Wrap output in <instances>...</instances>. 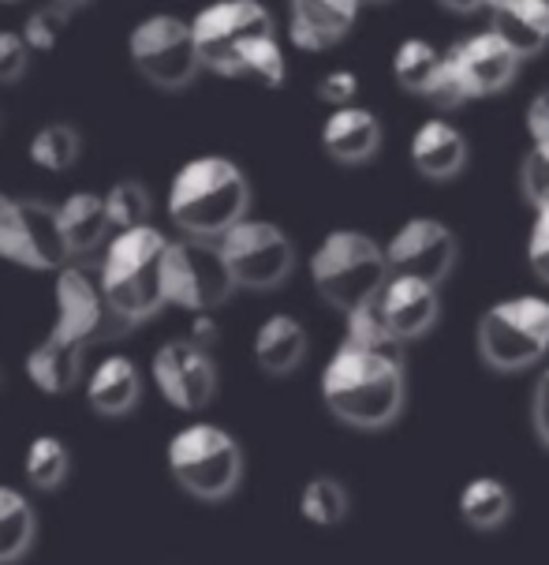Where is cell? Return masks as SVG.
<instances>
[{
	"mask_svg": "<svg viewBox=\"0 0 549 565\" xmlns=\"http://www.w3.org/2000/svg\"><path fill=\"white\" fill-rule=\"evenodd\" d=\"M53 300H56V319L50 326V333L26 356V375H31V382L42 394L61 397L67 390L79 386L86 349L94 341L117 333L120 322L109 311V303H105L98 270H83L75 263L56 270Z\"/></svg>",
	"mask_w": 549,
	"mask_h": 565,
	"instance_id": "6da1fadb",
	"label": "cell"
},
{
	"mask_svg": "<svg viewBox=\"0 0 549 565\" xmlns=\"http://www.w3.org/2000/svg\"><path fill=\"white\" fill-rule=\"evenodd\" d=\"M403 344H363L344 338L322 367V401L341 424L381 430L397 424L408 401Z\"/></svg>",
	"mask_w": 549,
	"mask_h": 565,
	"instance_id": "7a4b0ae2",
	"label": "cell"
},
{
	"mask_svg": "<svg viewBox=\"0 0 549 565\" xmlns=\"http://www.w3.org/2000/svg\"><path fill=\"white\" fill-rule=\"evenodd\" d=\"M169 236L153 225H134L112 236L101 252L98 281L105 292V303L117 315L120 330L153 319L165 308V252Z\"/></svg>",
	"mask_w": 549,
	"mask_h": 565,
	"instance_id": "3957f363",
	"label": "cell"
},
{
	"mask_svg": "<svg viewBox=\"0 0 549 565\" xmlns=\"http://www.w3.org/2000/svg\"><path fill=\"white\" fill-rule=\"evenodd\" d=\"M250 184L236 161L202 154L183 161L169 184V217L183 236L220 241L247 217Z\"/></svg>",
	"mask_w": 549,
	"mask_h": 565,
	"instance_id": "277c9868",
	"label": "cell"
},
{
	"mask_svg": "<svg viewBox=\"0 0 549 565\" xmlns=\"http://www.w3.org/2000/svg\"><path fill=\"white\" fill-rule=\"evenodd\" d=\"M389 258L374 236L359 228H333L311 255V281L317 296L341 315H352L363 303L378 300L389 281Z\"/></svg>",
	"mask_w": 549,
	"mask_h": 565,
	"instance_id": "5b68a950",
	"label": "cell"
},
{
	"mask_svg": "<svg viewBox=\"0 0 549 565\" xmlns=\"http://www.w3.org/2000/svg\"><path fill=\"white\" fill-rule=\"evenodd\" d=\"M165 465L172 483L198 502H225L244 483V449L217 424L176 430L165 449Z\"/></svg>",
	"mask_w": 549,
	"mask_h": 565,
	"instance_id": "8992f818",
	"label": "cell"
},
{
	"mask_svg": "<svg viewBox=\"0 0 549 565\" xmlns=\"http://www.w3.org/2000/svg\"><path fill=\"white\" fill-rule=\"evenodd\" d=\"M475 344L478 360L500 375L535 367L549 352V300L524 292L489 303L478 319Z\"/></svg>",
	"mask_w": 549,
	"mask_h": 565,
	"instance_id": "52a82bcc",
	"label": "cell"
},
{
	"mask_svg": "<svg viewBox=\"0 0 549 565\" xmlns=\"http://www.w3.org/2000/svg\"><path fill=\"white\" fill-rule=\"evenodd\" d=\"M161 281H165V303L191 315L217 311L239 289L220 244L202 241V236H183L169 244Z\"/></svg>",
	"mask_w": 549,
	"mask_h": 565,
	"instance_id": "ba28073f",
	"label": "cell"
},
{
	"mask_svg": "<svg viewBox=\"0 0 549 565\" xmlns=\"http://www.w3.org/2000/svg\"><path fill=\"white\" fill-rule=\"evenodd\" d=\"M128 56L134 72L161 90H180L202 68L195 26L180 15H147L134 23L128 34Z\"/></svg>",
	"mask_w": 549,
	"mask_h": 565,
	"instance_id": "9c48e42d",
	"label": "cell"
},
{
	"mask_svg": "<svg viewBox=\"0 0 549 565\" xmlns=\"http://www.w3.org/2000/svg\"><path fill=\"white\" fill-rule=\"evenodd\" d=\"M0 258L19 270H64L72 252L56 222V206L0 191Z\"/></svg>",
	"mask_w": 549,
	"mask_h": 565,
	"instance_id": "30bf717a",
	"label": "cell"
},
{
	"mask_svg": "<svg viewBox=\"0 0 549 565\" xmlns=\"http://www.w3.org/2000/svg\"><path fill=\"white\" fill-rule=\"evenodd\" d=\"M202 68L217 75H236L239 53L255 38L273 34V15L262 0H214L191 19Z\"/></svg>",
	"mask_w": 549,
	"mask_h": 565,
	"instance_id": "8fae6325",
	"label": "cell"
},
{
	"mask_svg": "<svg viewBox=\"0 0 549 565\" xmlns=\"http://www.w3.org/2000/svg\"><path fill=\"white\" fill-rule=\"evenodd\" d=\"M217 244L239 289H277L295 266V247L284 228L258 217L236 222Z\"/></svg>",
	"mask_w": 549,
	"mask_h": 565,
	"instance_id": "7c38bea8",
	"label": "cell"
},
{
	"mask_svg": "<svg viewBox=\"0 0 549 565\" xmlns=\"http://www.w3.org/2000/svg\"><path fill=\"white\" fill-rule=\"evenodd\" d=\"M150 379L165 405L180 412H202L217 394V367L209 349L191 338L165 341L150 360Z\"/></svg>",
	"mask_w": 549,
	"mask_h": 565,
	"instance_id": "4fadbf2b",
	"label": "cell"
},
{
	"mask_svg": "<svg viewBox=\"0 0 549 565\" xmlns=\"http://www.w3.org/2000/svg\"><path fill=\"white\" fill-rule=\"evenodd\" d=\"M392 274H411L430 285H441L460 258L456 233L438 217H408L385 244Z\"/></svg>",
	"mask_w": 549,
	"mask_h": 565,
	"instance_id": "5bb4252c",
	"label": "cell"
},
{
	"mask_svg": "<svg viewBox=\"0 0 549 565\" xmlns=\"http://www.w3.org/2000/svg\"><path fill=\"white\" fill-rule=\"evenodd\" d=\"M519 61H524V56L494 31H478L449 50V64L456 68L467 98H486V94L505 90V86L516 79Z\"/></svg>",
	"mask_w": 549,
	"mask_h": 565,
	"instance_id": "9a60e30c",
	"label": "cell"
},
{
	"mask_svg": "<svg viewBox=\"0 0 549 565\" xmlns=\"http://www.w3.org/2000/svg\"><path fill=\"white\" fill-rule=\"evenodd\" d=\"M438 289L441 285H430V281H422V277L389 274L385 289L378 292V311L385 326H389V333L400 344L416 341L438 326V315H441Z\"/></svg>",
	"mask_w": 549,
	"mask_h": 565,
	"instance_id": "2e32d148",
	"label": "cell"
},
{
	"mask_svg": "<svg viewBox=\"0 0 549 565\" xmlns=\"http://www.w3.org/2000/svg\"><path fill=\"white\" fill-rule=\"evenodd\" d=\"M363 0H288V38L295 50H333L355 26Z\"/></svg>",
	"mask_w": 549,
	"mask_h": 565,
	"instance_id": "e0dca14e",
	"label": "cell"
},
{
	"mask_svg": "<svg viewBox=\"0 0 549 565\" xmlns=\"http://www.w3.org/2000/svg\"><path fill=\"white\" fill-rule=\"evenodd\" d=\"M322 147L341 166H359V161L378 154L381 124L363 105H341L322 124Z\"/></svg>",
	"mask_w": 549,
	"mask_h": 565,
	"instance_id": "ac0fdd59",
	"label": "cell"
},
{
	"mask_svg": "<svg viewBox=\"0 0 549 565\" xmlns=\"http://www.w3.org/2000/svg\"><path fill=\"white\" fill-rule=\"evenodd\" d=\"M142 397L139 367L128 356H109L86 375V405L105 419L131 416Z\"/></svg>",
	"mask_w": 549,
	"mask_h": 565,
	"instance_id": "d6986e66",
	"label": "cell"
},
{
	"mask_svg": "<svg viewBox=\"0 0 549 565\" xmlns=\"http://www.w3.org/2000/svg\"><path fill=\"white\" fill-rule=\"evenodd\" d=\"M489 31L505 38L519 56H535L549 45V0H494Z\"/></svg>",
	"mask_w": 549,
	"mask_h": 565,
	"instance_id": "ffe728a7",
	"label": "cell"
},
{
	"mask_svg": "<svg viewBox=\"0 0 549 565\" xmlns=\"http://www.w3.org/2000/svg\"><path fill=\"white\" fill-rule=\"evenodd\" d=\"M411 161L427 180H452L467 161V139L449 120H427L411 136Z\"/></svg>",
	"mask_w": 549,
	"mask_h": 565,
	"instance_id": "44dd1931",
	"label": "cell"
},
{
	"mask_svg": "<svg viewBox=\"0 0 549 565\" xmlns=\"http://www.w3.org/2000/svg\"><path fill=\"white\" fill-rule=\"evenodd\" d=\"M56 222H61L64 244L72 258L101 247L112 228L109 210H105V195H94V191H72L64 203H56Z\"/></svg>",
	"mask_w": 549,
	"mask_h": 565,
	"instance_id": "7402d4cb",
	"label": "cell"
},
{
	"mask_svg": "<svg viewBox=\"0 0 549 565\" xmlns=\"http://www.w3.org/2000/svg\"><path fill=\"white\" fill-rule=\"evenodd\" d=\"M306 356V330L292 315H269L255 330V360L266 375H292Z\"/></svg>",
	"mask_w": 549,
	"mask_h": 565,
	"instance_id": "603a6c76",
	"label": "cell"
},
{
	"mask_svg": "<svg viewBox=\"0 0 549 565\" xmlns=\"http://www.w3.org/2000/svg\"><path fill=\"white\" fill-rule=\"evenodd\" d=\"M460 521L475 532H497L508 524V516L516 510V498L508 491L505 480L497 476H475V480L464 483L460 491Z\"/></svg>",
	"mask_w": 549,
	"mask_h": 565,
	"instance_id": "cb8c5ba5",
	"label": "cell"
},
{
	"mask_svg": "<svg viewBox=\"0 0 549 565\" xmlns=\"http://www.w3.org/2000/svg\"><path fill=\"white\" fill-rule=\"evenodd\" d=\"M37 540V513L31 498L0 483V565L26 558Z\"/></svg>",
	"mask_w": 549,
	"mask_h": 565,
	"instance_id": "d4e9b609",
	"label": "cell"
},
{
	"mask_svg": "<svg viewBox=\"0 0 549 565\" xmlns=\"http://www.w3.org/2000/svg\"><path fill=\"white\" fill-rule=\"evenodd\" d=\"M67 472H72V454H67L64 438L56 435H37L31 446H26L23 457V476L34 491H61Z\"/></svg>",
	"mask_w": 549,
	"mask_h": 565,
	"instance_id": "484cf974",
	"label": "cell"
},
{
	"mask_svg": "<svg viewBox=\"0 0 549 565\" xmlns=\"http://www.w3.org/2000/svg\"><path fill=\"white\" fill-rule=\"evenodd\" d=\"M441 61H445V53L433 42H427V38H403L397 45V53H392V75H397V83L403 90L422 98L427 86L433 83V75H438Z\"/></svg>",
	"mask_w": 549,
	"mask_h": 565,
	"instance_id": "4316f807",
	"label": "cell"
},
{
	"mask_svg": "<svg viewBox=\"0 0 549 565\" xmlns=\"http://www.w3.org/2000/svg\"><path fill=\"white\" fill-rule=\"evenodd\" d=\"M348 510H352L348 487L336 480V476H314V480H306V487L300 491L303 521L317 524V529H336V524L348 516Z\"/></svg>",
	"mask_w": 549,
	"mask_h": 565,
	"instance_id": "83f0119b",
	"label": "cell"
},
{
	"mask_svg": "<svg viewBox=\"0 0 549 565\" xmlns=\"http://www.w3.org/2000/svg\"><path fill=\"white\" fill-rule=\"evenodd\" d=\"M26 154H31L37 169L64 172L75 166V158H79V136H75L72 124H42V128L31 136Z\"/></svg>",
	"mask_w": 549,
	"mask_h": 565,
	"instance_id": "f1b7e54d",
	"label": "cell"
},
{
	"mask_svg": "<svg viewBox=\"0 0 549 565\" xmlns=\"http://www.w3.org/2000/svg\"><path fill=\"white\" fill-rule=\"evenodd\" d=\"M233 79H255L262 86H281L284 83V53L277 45V34L255 38L236 61Z\"/></svg>",
	"mask_w": 549,
	"mask_h": 565,
	"instance_id": "f546056e",
	"label": "cell"
},
{
	"mask_svg": "<svg viewBox=\"0 0 549 565\" xmlns=\"http://www.w3.org/2000/svg\"><path fill=\"white\" fill-rule=\"evenodd\" d=\"M105 210H109V222L117 233L134 225H150V191L139 180H120L105 191Z\"/></svg>",
	"mask_w": 549,
	"mask_h": 565,
	"instance_id": "4dcf8cb0",
	"label": "cell"
},
{
	"mask_svg": "<svg viewBox=\"0 0 549 565\" xmlns=\"http://www.w3.org/2000/svg\"><path fill=\"white\" fill-rule=\"evenodd\" d=\"M67 15L72 12H64L61 4H42V8H34L31 15H26V23H23V38H26V45L37 53H50L56 42H61V34H64V26H67Z\"/></svg>",
	"mask_w": 549,
	"mask_h": 565,
	"instance_id": "1f68e13d",
	"label": "cell"
},
{
	"mask_svg": "<svg viewBox=\"0 0 549 565\" xmlns=\"http://www.w3.org/2000/svg\"><path fill=\"white\" fill-rule=\"evenodd\" d=\"M519 188H524V199L531 206L549 203V139L531 142L524 166H519Z\"/></svg>",
	"mask_w": 549,
	"mask_h": 565,
	"instance_id": "d6a6232c",
	"label": "cell"
},
{
	"mask_svg": "<svg viewBox=\"0 0 549 565\" xmlns=\"http://www.w3.org/2000/svg\"><path fill=\"white\" fill-rule=\"evenodd\" d=\"M31 45H26L23 31H0V83L23 79L31 68Z\"/></svg>",
	"mask_w": 549,
	"mask_h": 565,
	"instance_id": "836d02e7",
	"label": "cell"
},
{
	"mask_svg": "<svg viewBox=\"0 0 549 565\" xmlns=\"http://www.w3.org/2000/svg\"><path fill=\"white\" fill-rule=\"evenodd\" d=\"M527 263H531V270L549 285V203L535 206L531 236H527Z\"/></svg>",
	"mask_w": 549,
	"mask_h": 565,
	"instance_id": "e575fe53",
	"label": "cell"
},
{
	"mask_svg": "<svg viewBox=\"0 0 549 565\" xmlns=\"http://www.w3.org/2000/svg\"><path fill=\"white\" fill-rule=\"evenodd\" d=\"M355 94H359V79H355V72L336 68V72L317 79V98H322L325 105H333V109H341V105H355Z\"/></svg>",
	"mask_w": 549,
	"mask_h": 565,
	"instance_id": "d590c367",
	"label": "cell"
},
{
	"mask_svg": "<svg viewBox=\"0 0 549 565\" xmlns=\"http://www.w3.org/2000/svg\"><path fill=\"white\" fill-rule=\"evenodd\" d=\"M531 424L538 443L549 449V367L535 382V397H531Z\"/></svg>",
	"mask_w": 549,
	"mask_h": 565,
	"instance_id": "8d00e7d4",
	"label": "cell"
},
{
	"mask_svg": "<svg viewBox=\"0 0 549 565\" xmlns=\"http://www.w3.org/2000/svg\"><path fill=\"white\" fill-rule=\"evenodd\" d=\"M527 131H531V142L549 139V90L535 94L531 105H527Z\"/></svg>",
	"mask_w": 549,
	"mask_h": 565,
	"instance_id": "74e56055",
	"label": "cell"
},
{
	"mask_svg": "<svg viewBox=\"0 0 549 565\" xmlns=\"http://www.w3.org/2000/svg\"><path fill=\"white\" fill-rule=\"evenodd\" d=\"M441 8H449V12H460V15H467V12H478V8H489L494 0H438Z\"/></svg>",
	"mask_w": 549,
	"mask_h": 565,
	"instance_id": "f35d334b",
	"label": "cell"
},
{
	"mask_svg": "<svg viewBox=\"0 0 549 565\" xmlns=\"http://www.w3.org/2000/svg\"><path fill=\"white\" fill-rule=\"evenodd\" d=\"M53 4H61V8H64V12H75V8H83V4H86V0H53Z\"/></svg>",
	"mask_w": 549,
	"mask_h": 565,
	"instance_id": "ab89813d",
	"label": "cell"
}]
</instances>
